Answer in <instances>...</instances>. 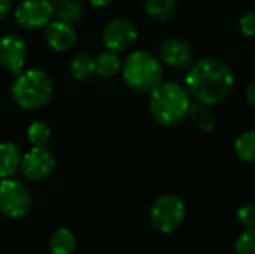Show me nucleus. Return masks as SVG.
Listing matches in <instances>:
<instances>
[{"mask_svg":"<svg viewBox=\"0 0 255 254\" xmlns=\"http://www.w3.org/2000/svg\"><path fill=\"white\" fill-rule=\"evenodd\" d=\"M235 87L232 69L221 60L203 57L191 64L185 76V88L197 102L215 106L224 102Z\"/></svg>","mask_w":255,"mask_h":254,"instance_id":"1","label":"nucleus"},{"mask_svg":"<svg viewBox=\"0 0 255 254\" xmlns=\"http://www.w3.org/2000/svg\"><path fill=\"white\" fill-rule=\"evenodd\" d=\"M191 97L178 82H161L151 91L149 111L152 118L166 127L178 126L188 115Z\"/></svg>","mask_w":255,"mask_h":254,"instance_id":"2","label":"nucleus"},{"mask_svg":"<svg viewBox=\"0 0 255 254\" xmlns=\"http://www.w3.org/2000/svg\"><path fill=\"white\" fill-rule=\"evenodd\" d=\"M123 78L130 88L151 93L163 81V64L148 51H134L124 61Z\"/></svg>","mask_w":255,"mask_h":254,"instance_id":"3","label":"nucleus"},{"mask_svg":"<svg viewBox=\"0 0 255 254\" xmlns=\"http://www.w3.org/2000/svg\"><path fill=\"white\" fill-rule=\"evenodd\" d=\"M12 96L22 109H39L48 105L52 96V81L42 69H30L19 73L13 87Z\"/></svg>","mask_w":255,"mask_h":254,"instance_id":"4","label":"nucleus"},{"mask_svg":"<svg viewBox=\"0 0 255 254\" xmlns=\"http://www.w3.org/2000/svg\"><path fill=\"white\" fill-rule=\"evenodd\" d=\"M187 214L185 202L176 195H163L160 196L149 213L152 226L163 234H170L176 231Z\"/></svg>","mask_w":255,"mask_h":254,"instance_id":"5","label":"nucleus"},{"mask_svg":"<svg viewBox=\"0 0 255 254\" xmlns=\"http://www.w3.org/2000/svg\"><path fill=\"white\" fill-rule=\"evenodd\" d=\"M31 207V196L27 187L15 180L0 181V213L9 219L24 217Z\"/></svg>","mask_w":255,"mask_h":254,"instance_id":"6","label":"nucleus"},{"mask_svg":"<svg viewBox=\"0 0 255 254\" xmlns=\"http://www.w3.org/2000/svg\"><path fill=\"white\" fill-rule=\"evenodd\" d=\"M137 27L128 18H115L103 30V43L111 51H126L137 40Z\"/></svg>","mask_w":255,"mask_h":254,"instance_id":"7","label":"nucleus"},{"mask_svg":"<svg viewBox=\"0 0 255 254\" xmlns=\"http://www.w3.org/2000/svg\"><path fill=\"white\" fill-rule=\"evenodd\" d=\"M55 168L52 153L45 147H33L21 160V171L27 180L42 181L48 178Z\"/></svg>","mask_w":255,"mask_h":254,"instance_id":"8","label":"nucleus"},{"mask_svg":"<svg viewBox=\"0 0 255 254\" xmlns=\"http://www.w3.org/2000/svg\"><path fill=\"white\" fill-rule=\"evenodd\" d=\"M52 15L54 6L48 0H22L15 10V19L24 28L43 27Z\"/></svg>","mask_w":255,"mask_h":254,"instance_id":"9","label":"nucleus"},{"mask_svg":"<svg viewBox=\"0 0 255 254\" xmlns=\"http://www.w3.org/2000/svg\"><path fill=\"white\" fill-rule=\"evenodd\" d=\"M27 58L25 42L16 34H7L0 39V66L13 73L19 75Z\"/></svg>","mask_w":255,"mask_h":254,"instance_id":"10","label":"nucleus"},{"mask_svg":"<svg viewBox=\"0 0 255 254\" xmlns=\"http://www.w3.org/2000/svg\"><path fill=\"white\" fill-rule=\"evenodd\" d=\"M160 55L161 60L173 69H184L193 64L194 52L191 45L187 40L179 37H169L163 40L160 45Z\"/></svg>","mask_w":255,"mask_h":254,"instance_id":"11","label":"nucleus"},{"mask_svg":"<svg viewBox=\"0 0 255 254\" xmlns=\"http://www.w3.org/2000/svg\"><path fill=\"white\" fill-rule=\"evenodd\" d=\"M45 37L49 46L55 51H69L76 43V33L72 24L63 21L51 22L45 30Z\"/></svg>","mask_w":255,"mask_h":254,"instance_id":"12","label":"nucleus"},{"mask_svg":"<svg viewBox=\"0 0 255 254\" xmlns=\"http://www.w3.org/2000/svg\"><path fill=\"white\" fill-rule=\"evenodd\" d=\"M21 151L12 142L0 144V178H7L16 172L21 166Z\"/></svg>","mask_w":255,"mask_h":254,"instance_id":"13","label":"nucleus"},{"mask_svg":"<svg viewBox=\"0 0 255 254\" xmlns=\"http://www.w3.org/2000/svg\"><path fill=\"white\" fill-rule=\"evenodd\" d=\"M178 1L179 0H143V7L152 19L164 21L175 13Z\"/></svg>","mask_w":255,"mask_h":254,"instance_id":"14","label":"nucleus"},{"mask_svg":"<svg viewBox=\"0 0 255 254\" xmlns=\"http://www.w3.org/2000/svg\"><path fill=\"white\" fill-rule=\"evenodd\" d=\"M190 118L194 121V124L203 132V133H212L215 129V118L211 114L208 105H203L200 102L191 103L188 109Z\"/></svg>","mask_w":255,"mask_h":254,"instance_id":"15","label":"nucleus"},{"mask_svg":"<svg viewBox=\"0 0 255 254\" xmlns=\"http://www.w3.org/2000/svg\"><path fill=\"white\" fill-rule=\"evenodd\" d=\"M76 247L75 235L69 229H58L49 240V250L52 254H72Z\"/></svg>","mask_w":255,"mask_h":254,"instance_id":"16","label":"nucleus"},{"mask_svg":"<svg viewBox=\"0 0 255 254\" xmlns=\"http://www.w3.org/2000/svg\"><path fill=\"white\" fill-rule=\"evenodd\" d=\"M70 72L76 79L87 81L96 73V60L87 52H79L72 60Z\"/></svg>","mask_w":255,"mask_h":254,"instance_id":"17","label":"nucleus"},{"mask_svg":"<svg viewBox=\"0 0 255 254\" xmlns=\"http://www.w3.org/2000/svg\"><path fill=\"white\" fill-rule=\"evenodd\" d=\"M54 15L58 21L75 24L82 18L84 12L76 0H58L54 6Z\"/></svg>","mask_w":255,"mask_h":254,"instance_id":"18","label":"nucleus"},{"mask_svg":"<svg viewBox=\"0 0 255 254\" xmlns=\"http://www.w3.org/2000/svg\"><path fill=\"white\" fill-rule=\"evenodd\" d=\"M120 67H121L120 57L115 51H111V49L99 54V57L96 60V72L105 78L115 76L118 73Z\"/></svg>","mask_w":255,"mask_h":254,"instance_id":"19","label":"nucleus"},{"mask_svg":"<svg viewBox=\"0 0 255 254\" xmlns=\"http://www.w3.org/2000/svg\"><path fill=\"white\" fill-rule=\"evenodd\" d=\"M236 156L245 163H255V130L242 133L235 142Z\"/></svg>","mask_w":255,"mask_h":254,"instance_id":"20","label":"nucleus"},{"mask_svg":"<svg viewBox=\"0 0 255 254\" xmlns=\"http://www.w3.org/2000/svg\"><path fill=\"white\" fill-rule=\"evenodd\" d=\"M51 130L46 123L43 121H34L28 127V139L34 147H45L49 141Z\"/></svg>","mask_w":255,"mask_h":254,"instance_id":"21","label":"nucleus"},{"mask_svg":"<svg viewBox=\"0 0 255 254\" xmlns=\"http://www.w3.org/2000/svg\"><path fill=\"white\" fill-rule=\"evenodd\" d=\"M238 254H255V226L245 228L235 244Z\"/></svg>","mask_w":255,"mask_h":254,"instance_id":"22","label":"nucleus"},{"mask_svg":"<svg viewBox=\"0 0 255 254\" xmlns=\"http://www.w3.org/2000/svg\"><path fill=\"white\" fill-rule=\"evenodd\" d=\"M238 220L244 228H253L255 226V205L247 204L242 205L238 210Z\"/></svg>","mask_w":255,"mask_h":254,"instance_id":"23","label":"nucleus"},{"mask_svg":"<svg viewBox=\"0 0 255 254\" xmlns=\"http://www.w3.org/2000/svg\"><path fill=\"white\" fill-rule=\"evenodd\" d=\"M239 28H241V33H242L245 37L255 39V10L245 13V15L241 18V21H239Z\"/></svg>","mask_w":255,"mask_h":254,"instance_id":"24","label":"nucleus"},{"mask_svg":"<svg viewBox=\"0 0 255 254\" xmlns=\"http://www.w3.org/2000/svg\"><path fill=\"white\" fill-rule=\"evenodd\" d=\"M245 99H247V102H248L251 106H254L255 108V79L254 81H251V82H250V85L247 87Z\"/></svg>","mask_w":255,"mask_h":254,"instance_id":"25","label":"nucleus"},{"mask_svg":"<svg viewBox=\"0 0 255 254\" xmlns=\"http://www.w3.org/2000/svg\"><path fill=\"white\" fill-rule=\"evenodd\" d=\"M10 12V0H0V19L6 18Z\"/></svg>","mask_w":255,"mask_h":254,"instance_id":"26","label":"nucleus"},{"mask_svg":"<svg viewBox=\"0 0 255 254\" xmlns=\"http://www.w3.org/2000/svg\"><path fill=\"white\" fill-rule=\"evenodd\" d=\"M90 1L96 7H105V6H108L111 3V0H90Z\"/></svg>","mask_w":255,"mask_h":254,"instance_id":"27","label":"nucleus"}]
</instances>
